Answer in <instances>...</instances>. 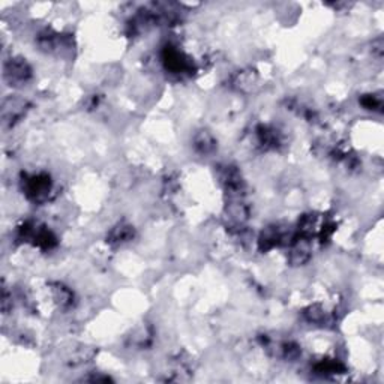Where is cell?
<instances>
[{
	"instance_id": "1",
	"label": "cell",
	"mask_w": 384,
	"mask_h": 384,
	"mask_svg": "<svg viewBox=\"0 0 384 384\" xmlns=\"http://www.w3.org/2000/svg\"><path fill=\"white\" fill-rule=\"evenodd\" d=\"M8 75H11V80L24 81L29 75V69L26 63L23 62H12L8 69Z\"/></svg>"
}]
</instances>
